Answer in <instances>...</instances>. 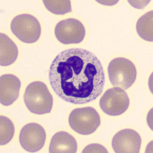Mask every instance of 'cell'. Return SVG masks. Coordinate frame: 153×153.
Segmentation results:
<instances>
[{
	"mask_svg": "<svg viewBox=\"0 0 153 153\" xmlns=\"http://www.w3.org/2000/svg\"><path fill=\"white\" fill-rule=\"evenodd\" d=\"M49 78L60 98L77 104L95 100L105 83L100 60L93 53L80 48L66 50L57 55L51 65Z\"/></svg>",
	"mask_w": 153,
	"mask_h": 153,
	"instance_id": "obj_1",
	"label": "cell"
},
{
	"mask_svg": "<svg viewBox=\"0 0 153 153\" xmlns=\"http://www.w3.org/2000/svg\"><path fill=\"white\" fill-rule=\"evenodd\" d=\"M24 103L32 113L43 114L50 113L53 104V99L47 86L40 81L29 84L25 91Z\"/></svg>",
	"mask_w": 153,
	"mask_h": 153,
	"instance_id": "obj_2",
	"label": "cell"
},
{
	"mask_svg": "<svg viewBox=\"0 0 153 153\" xmlns=\"http://www.w3.org/2000/svg\"><path fill=\"white\" fill-rule=\"evenodd\" d=\"M109 80L112 85L123 90L129 88L136 79L137 71L132 62L124 57L114 59L108 68Z\"/></svg>",
	"mask_w": 153,
	"mask_h": 153,
	"instance_id": "obj_3",
	"label": "cell"
},
{
	"mask_svg": "<svg viewBox=\"0 0 153 153\" xmlns=\"http://www.w3.org/2000/svg\"><path fill=\"white\" fill-rule=\"evenodd\" d=\"M69 122L76 132L82 135H89L95 132L100 126V117L93 107L77 108L70 114Z\"/></svg>",
	"mask_w": 153,
	"mask_h": 153,
	"instance_id": "obj_4",
	"label": "cell"
},
{
	"mask_svg": "<svg viewBox=\"0 0 153 153\" xmlns=\"http://www.w3.org/2000/svg\"><path fill=\"white\" fill-rule=\"evenodd\" d=\"M10 27L14 35L25 43H34L41 35L40 22L34 16L29 14L16 16L12 20Z\"/></svg>",
	"mask_w": 153,
	"mask_h": 153,
	"instance_id": "obj_5",
	"label": "cell"
},
{
	"mask_svg": "<svg viewBox=\"0 0 153 153\" xmlns=\"http://www.w3.org/2000/svg\"><path fill=\"white\" fill-rule=\"evenodd\" d=\"M129 104V97L125 91L116 87L106 91L100 101L101 109L110 116L123 114L128 109Z\"/></svg>",
	"mask_w": 153,
	"mask_h": 153,
	"instance_id": "obj_6",
	"label": "cell"
},
{
	"mask_svg": "<svg viewBox=\"0 0 153 153\" xmlns=\"http://www.w3.org/2000/svg\"><path fill=\"white\" fill-rule=\"evenodd\" d=\"M54 33L57 39L63 44H78L84 39L86 29L79 20L69 18L57 23Z\"/></svg>",
	"mask_w": 153,
	"mask_h": 153,
	"instance_id": "obj_7",
	"label": "cell"
},
{
	"mask_svg": "<svg viewBox=\"0 0 153 153\" xmlns=\"http://www.w3.org/2000/svg\"><path fill=\"white\" fill-rule=\"evenodd\" d=\"M46 139L45 130L40 125L29 123L22 128L19 135L21 146L29 152L40 151L44 146Z\"/></svg>",
	"mask_w": 153,
	"mask_h": 153,
	"instance_id": "obj_8",
	"label": "cell"
},
{
	"mask_svg": "<svg viewBox=\"0 0 153 153\" xmlns=\"http://www.w3.org/2000/svg\"><path fill=\"white\" fill-rule=\"evenodd\" d=\"M142 140L136 131L130 128L122 130L116 133L112 140V146L116 153L140 152Z\"/></svg>",
	"mask_w": 153,
	"mask_h": 153,
	"instance_id": "obj_9",
	"label": "cell"
},
{
	"mask_svg": "<svg viewBox=\"0 0 153 153\" xmlns=\"http://www.w3.org/2000/svg\"><path fill=\"white\" fill-rule=\"evenodd\" d=\"M21 82L16 76L11 74L0 77V102L4 106H10L19 96Z\"/></svg>",
	"mask_w": 153,
	"mask_h": 153,
	"instance_id": "obj_10",
	"label": "cell"
},
{
	"mask_svg": "<svg viewBox=\"0 0 153 153\" xmlns=\"http://www.w3.org/2000/svg\"><path fill=\"white\" fill-rule=\"evenodd\" d=\"M78 145L75 138L68 133L61 131L56 133L51 138L49 146L50 153H75Z\"/></svg>",
	"mask_w": 153,
	"mask_h": 153,
	"instance_id": "obj_11",
	"label": "cell"
},
{
	"mask_svg": "<svg viewBox=\"0 0 153 153\" xmlns=\"http://www.w3.org/2000/svg\"><path fill=\"white\" fill-rule=\"evenodd\" d=\"M0 65L7 66L13 63L18 58L17 45L6 34H0Z\"/></svg>",
	"mask_w": 153,
	"mask_h": 153,
	"instance_id": "obj_12",
	"label": "cell"
},
{
	"mask_svg": "<svg viewBox=\"0 0 153 153\" xmlns=\"http://www.w3.org/2000/svg\"><path fill=\"white\" fill-rule=\"evenodd\" d=\"M153 10L143 15L137 21L136 30L140 37L147 41L153 40Z\"/></svg>",
	"mask_w": 153,
	"mask_h": 153,
	"instance_id": "obj_13",
	"label": "cell"
},
{
	"mask_svg": "<svg viewBox=\"0 0 153 153\" xmlns=\"http://www.w3.org/2000/svg\"><path fill=\"white\" fill-rule=\"evenodd\" d=\"M0 144L4 145L10 142L15 133L13 123L8 117L1 115L0 117Z\"/></svg>",
	"mask_w": 153,
	"mask_h": 153,
	"instance_id": "obj_14",
	"label": "cell"
},
{
	"mask_svg": "<svg viewBox=\"0 0 153 153\" xmlns=\"http://www.w3.org/2000/svg\"><path fill=\"white\" fill-rule=\"evenodd\" d=\"M43 2L46 9L55 15H64L72 12L71 3L69 0H44Z\"/></svg>",
	"mask_w": 153,
	"mask_h": 153,
	"instance_id": "obj_15",
	"label": "cell"
},
{
	"mask_svg": "<svg viewBox=\"0 0 153 153\" xmlns=\"http://www.w3.org/2000/svg\"><path fill=\"white\" fill-rule=\"evenodd\" d=\"M82 153H108L103 146L98 144H92L85 148Z\"/></svg>",
	"mask_w": 153,
	"mask_h": 153,
	"instance_id": "obj_16",
	"label": "cell"
}]
</instances>
